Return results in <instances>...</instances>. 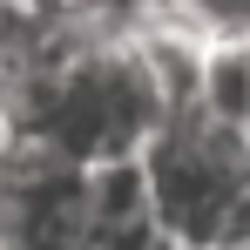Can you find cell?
I'll list each match as a JSON object with an SVG mask.
<instances>
[{"instance_id":"6da1fadb","label":"cell","mask_w":250,"mask_h":250,"mask_svg":"<svg viewBox=\"0 0 250 250\" xmlns=\"http://www.w3.org/2000/svg\"><path fill=\"white\" fill-rule=\"evenodd\" d=\"M169 122V102H163V82L149 68L142 41L128 34H88L75 47V61L54 75V88L41 95V108L27 115L21 135H41L54 142L61 156L75 163H122V156H142Z\"/></svg>"},{"instance_id":"52a82bcc","label":"cell","mask_w":250,"mask_h":250,"mask_svg":"<svg viewBox=\"0 0 250 250\" xmlns=\"http://www.w3.org/2000/svg\"><path fill=\"white\" fill-rule=\"evenodd\" d=\"M27 7H41V14H75L82 0H27Z\"/></svg>"},{"instance_id":"8992f818","label":"cell","mask_w":250,"mask_h":250,"mask_svg":"<svg viewBox=\"0 0 250 250\" xmlns=\"http://www.w3.org/2000/svg\"><path fill=\"white\" fill-rule=\"evenodd\" d=\"M14 135H21V128H14V108H7V102H0V156H7V149H14Z\"/></svg>"},{"instance_id":"7a4b0ae2","label":"cell","mask_w":250,"mask_h":250,"mask_svg":"<svg viewBox=\"0 0 250 250\" xmlns=\"http://www.w3.org/2000/svg\"><path fill=\"white\" fill-rule=\"evenodd\" d=\"M149 209L183 250H237L250 244V135L209 108L163 122L142 149Z\"/></svg>"},{"instance_id":"ba28073f","label":"cell","mask_w":250,"mask_h":250,"mask_svg":"<svg viewBox=\"0 0 250 250\" xmlns=\"http://www.w3.org/2000/svg\"><path fill=\"white\" fill-rule=\"evenodd\" d=\"M244 135H250V115H244Z\"/></svg>"},{"instance_id":"5b68a950","label":"cell","mask_w":250,"mask_h":250,"mask_svg":"<svg viewBox=\"0 0 250 250\" xmlns=\"http://www.w3.org/2000/svg\"><path fill=\"white\" fill-rule=\"evenodd\" d=\"M82 250H183V244L169 237L163 223H156V209H149V216H128V223H95Z\"/></svg>"},{"instance_id":"9c48e42d","label":"cell","mask_w":250,"mask_h":250,"mask_svg":"<svg viewBox=\"0 0 250 250\" xmlns=\"http://www.w3.org/2000/svg\"><path fill=\"white\" fill-rule=\"evenodd\" d=\"M237 250H250V244H237Z\"/></svg>"},{"instance_id":"277c9868","label":"cell","mask_w":250,"mask_h":250,"mask_svg":"<svg viewBox=\"0 0 250 250\" xmlns=\"http://www.w3.org/2000/svg\"><path fill=\"white\" fill-rule=\"evenodd\" d=\"M203 108L244 128V115H250V27H209V47H203Z\"/></svg>"},{"instance_id":"3957f363","label":"cell","mask_w":250,"mask_h":250,"mask_svg":"<svg viewBox=\"0 0 250 250\" xmlns=\"http://www.w3.org/2000/svg\"><path fill=\"white\" fill-rule=\"evenodd\" d=\"M95 230L88 163L41 135H14L0 156V250H82Z\"/></svg>"}]
</instances>
